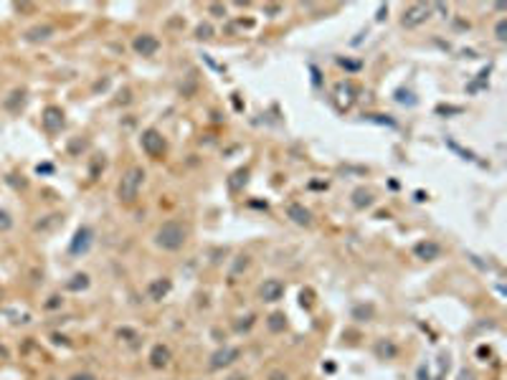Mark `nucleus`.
<instances>
[{"label": "nucleus", "instance_id": "2", "mask_svg": "<svg viewBox=\"0 0 507 380\" xmlns=\"http://www.w3.org/2000/svg\"><path fill=\"white\" fill-rule=\"evenodd\" d=\"M142 180H145V170L142 167H130L124 175H122V180H119V187H117V196H119V201H124V203H132L135 198H137V193H140V187H142Z\"/></svg>", "mask_w": 507, "mask_h": 380}, {"label": "nucleus", "instance_id": "17", "mask_svg": "<svg viewBox=\"0 0 507 380\" xmlns=\"http://www.w3.org/2000/svg\"><path fill=\"white\" fill-rule=\"evenodd\" d=\"M370 203H373V198H370V193H368V190H355V206H358V208L370 206Z\"/></svg>", "mask_w": 507, "mask_h": 380}, {"label": "nucleus", "instance_id": "6", "mask_svg": "<svg viewBox=\"0 0 507 380\" xmlns=\"http://www.w3.org/2000/svg\"><path fill=\"white\" fill-rule=\"evenodd\" d=\"M132 48H135L140 56H152V53H157L160 41H157L155 36H150V33H142V36H137V38L132 41Z\"/></svg>", "mask_w": 507, "mask_h": 380}, {"label": "nucleus", "instance_id": "5", "mask_svg": "<svg viewBox=\"0 0 507 380\" xmlns=\"http://www.w3.org/2000/svg\"><path fill=\"white\" fill-rule=\"evenodd\" d=\"M92 241H94V233H92V228H89V226H81V228L76 231V236H74L71 246H69L71 256H81V253H87V251L92 248Z\"/></svg>", "mask_w": 507, "mask_h": 380}, {"label": "nucleus", "instance_id": "13", "mask_svg": "<svg viewBox=\"0 0 507 380\" xmlns=\"http://www.w3.org/2000/svg\"><path fill=\"white\" fill-rule=\"evenodd\" d=\"M170 292V279H155L150 287H147V294H150V299H162L165 294Z\"/></svg>", "mask_w": 507, "mask_h": 380}, {"label": "nucleus", "instance_id": "16", "mask_svg": "<svg viewBox=\"0 0 507 380\" xmlns=\"http://www.w3.org/2000/svg\"><path fill=\"white\" fill-rule=\"evenodd\" d=\"M66 287H69L71 292H79V289H87V287H89V276H87V274H76V276H74V281H69Z\"/></svg>", "mask_w": 507, "mask_h": 380}, {"label": "nucleus", "instance_id": "21", "mask_svg": "<svg viewBox=\"0 0 507 380\" xmlns=\"http://www.w3.org/2000/svg\"><path fill=\"white\" fill-rule=\"evenodd\" d=\"M69 380H97L92 372H76V375H71Z\"/></svg>", "mask_w": 507, "mask_h": 380}, {"label": "nucleus", "instance_id": "10", "mask_svg": "<svg viewBox=\"0 0 507 380\" xmlns=\"http://www.w3.org/2000/svg\"><path fill=\"white\" fill-rule=\"evenodd\" d=\"M287 216H289L297 226H309V223H312V213H309L302 203H292V206H287Z\"/></svg>", "mask_w": 507, "mask_h": 380}, {"label": "nucleus", "instance_id": "4", "mask_svg": "<svg viewBox=\"0 0 507 380\" xmlns=\"http://www.w3.org/2000/svg\"><path fill=\"white\" fill-rule=\"evenodd\" d=\"M429 16H431V8H429V6L416 3V6H411V8H406V11H403L401 23H403V28H416V26L426 23V21H429Z\"/></svg>", "mask_w": 507, "mask_h": 380}, {"label": "nucleus", "instance_id": "3", "mask_svg": "<svg viewBox=\"0 0 507 380\" xmlns=\"http://www.w3.org/2000/svg\"><path fill=\"white\" fill-rule=\"evenodd\" d=\"M140 145L150 157H160L165 152V140H162V135L157 130H145L142 137H140Z\"/></svg>", "mask_w": 507, "mask_h": 380}, {"label": "nucleus", "instance_id": "19", "mask_svg": "<svg viewBox=\"0 0 507 380\" xmlns=\"http://www.w3.org/2000/svg\"><path fill=\"white\" fill-rule=\"evenodd\" d=\"M378 355H388V357H393V355H396V347H393L391 342H380V345H378Z\"/></svg>", "mask_w": 507, "mask_h": 380}, {"label": "nucleus", "instance_id": "15", "mask_svg": "<svg viewBox=\"0 0 507 380\" xmlns=\"http://www.w3.org/2000/svg\"><path fill=\"white\" fill-rule=\"evenodd\" d=\"M51 36H53V28H51V26H36V28H31V31L26 33V38L33 41V43H36V41H46V38H51Z\"/></svg>", "mask_w": 507, "mask_h": 380}, {"label": "nucleus", "instance_id": "20", "mask_svg": "<svg viewBox=\"0 0 507 380\" xmlns=\"http://www.w3.org/2000/svg\"><path fill=\"white\" fill-rule=\"evenodd\" d=\"M504 28H507V21H499V23H497V38H499V41L507 38V36H504Z\"/></svg>", "mask_w": 507, "mask_h": 380}, {"label": "nucleus", "instance_id": "22", "mask_svg": "<svg viewBox=\"0 0 507 380\" xmlns=\"http://www.w3.org/2000/svg\"><path fill=\"white\" fill-rule=\"evenodd\" d=\"M0 228H11V218H8V213H0Z\"/></svg>", "mask_w": 507, "mask_h": 380}, {"label": "nucleus", "instance_id": "12", "mask_svg": "<svg viewBox=\"0 0 507 380\" xmlns=\"http://www.w3.org/2000/svg\"><path fill=\"white\" fill-rule=\"evenodd\" d=\"M150 362H152V367H165L170 362V350L165 345H155L150 352Z\"/></svg>", "mask_w": 507, "mask_h": 380}, {"label": "nucleus", "instance_id": "7", "mask_svg": "<svg viewBox=\"0 0 507 380\" xmlns=\"http://www.w3.org/2000/svg\"><path fill=\"white\" fill-rule=\"evenodd\" d=\"M259 294L264 302H279L284 297V284L279 279H267L262 287H259Z\"/></svg>", "mask_w": 507, "mask_h": 380}, {"label": "nucleus", "instance_id": "23", "mask_svg": "<svg viewBox=\"0 0 507 380\" xmlns=\"http://www.w3.org/2000/svg\"><path fill=\"white\" fill-rule=\"evenodd\" d=\"M233 380H241V377H233Z\"/></svg>", "mask_w": 507, "mask_h": 380}, {"label": "nucleus", "instance_id": "11", "mask_svg": "<svg viewBox=\"0 0 507 380\" xmlns=\"http://www.w3.org/2000/svg\"><path fill=\"white\" fill-rule=\"evenodd\" d=\"M413 251H416V256L424 259V261H434V259H439V253H441L439 243H434V241H424V243H418Z\"/></svg>", "mask_w": 507, "mask_h": 380}, {"label": "nucleus", "instance_id": "14", "mask_svg": "<svg viewBox=\"0 0 507 380\" xmlns=\"http://www.w3.org/2000/svg\"><path fill=\"white\" fill-rule=\"evenodd\" d=\"M26 104V89H16L8 99H6V109L8 112H21Z\"/></svg>", "mask_w": 507, "mask_h": 380}, {"label": "nucleus", "instance_id": "9", "mask_svg": "<svg viewBox=\"0 0 507 380\" xmlns=\"http://www.w3.org/2000/svg\"><path fill=\"white\" fill-rule=\"evenodd\" d=\"M238 355H241V350H236V347H223V350H218V352L211 357V367H213V370L226 367V365H231Z\"/></svg>", "mask_w": 507, "mask_h": 380}, {"label": "nucleus", "instance_id": "18", "mask_svg": "<svg viewBox=\"0 0 507 380\" xmlns=\"http://www.w3.org/2000/svg\"><path fill=\"white\" fill-rule=\"evenodd\" d=\"M269 327H272L274 332H279V330L284 327V314H272V317H269Z\"/></svg>", "mask_w": 507, "mask_h": 380}, {"label": "nucleus", "instance_id": "8", "mask_svg": "<svg viewBox=\"0 0 507 380\" xmlns=\"http://www.w3.org/2000/svg\"><path fill=\"white\" fill-rule=\"evenodd\" d=\"M43 127H46L48 132H58L61 127H63V112L58 107H48L43 112Z\"/></svg>", "mask_w": 507, "mask_h": 380}, {"label": "nucleus", "instance_id": "1", "mask_svg": "<svg viewBox=\"0 0 507 380\" xmlns=\"http://www.w3.org/2000/svg\"><path fill=\"white\" fill-rule=\"evenodd\" d=\"M185 241H188V228L178 221H165L155 233V243L165 251H178V248H183Z\"/></svg>", "mask_w": 507, "mask_h": 380}]
</instances>
